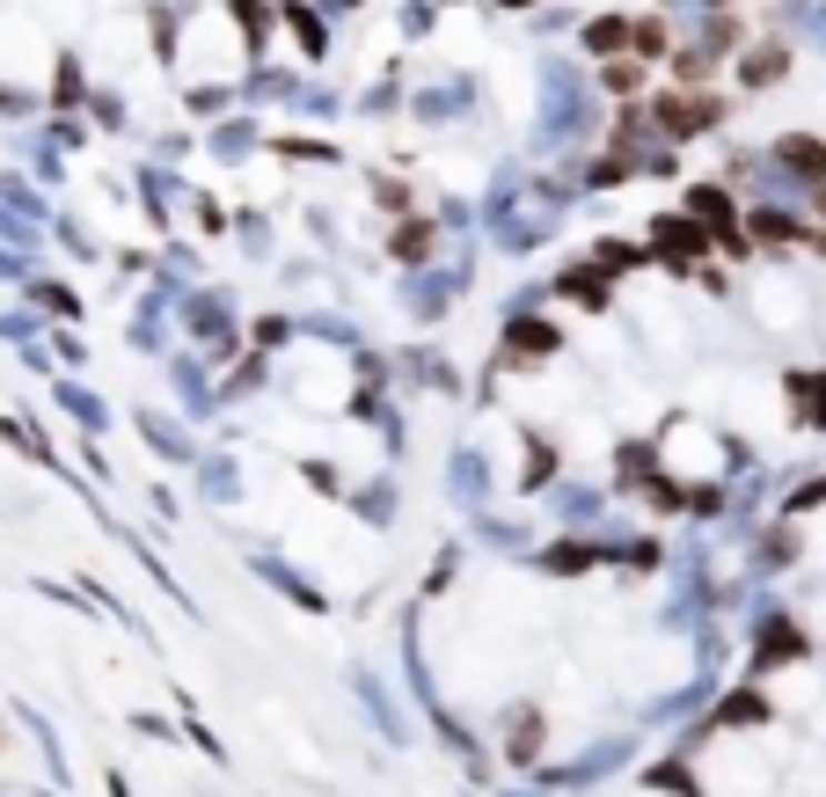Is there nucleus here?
Wrapping results in <instances>:
<instances>
[{
	"instance_id": "1",
	"label": "nucleus",
	"mask_w": 826,
	"mask_h": 797,
	"mask_svg": "<svg viewBox=\"0 0 826 797\" xmlns=\"http://www.w3.org/2000/svg\"><path fill=\"white\" fill-rule=\"evenodd\" d=\"M651 110H658V124H666V132H703V124L717 118V103H709V95H703V103H687V95H658Z\"/></svg>"
},
{
	"instance_id": "2",
	"label": "nucleus",
	"mask_w": 826,
	"mask_h": 797,
	"mask_svg": "<svg viewBox=\"0 0 826 797\" xmlns=\"http://www.w3.org/2000/svg\"><path fill=\"white\" fill-rule=\"evenodd\" d=\"M783 67H790V59H783V44H760V52L746 59V81H754V89H760V81H783Z\"/></svg>"
},
{
	"instance_id": "3",
	"label": "nucleus",
	"mask_w": 826,
	"mask_h": 797,
	"mask_svg": "<svg viewBox=\"0 0 826 797\" xmlns=\"http://www.w3.org/2000/svg\"><path fill=\"white\" fill-rule=\"evenodd\" d=\"M775 154H783V161H797L805 176H826V147H812V140H783Z\"/></svg>"
},
{
	"instance_id": "4",
	"label": "nucleus",
	"mask_w": 826,
	"mask_h": 797,
	"mask_svg": "<svg viewBox=\"0 0 826 797\" xmlns=\"http://www.w3.org/2000/svg\"><path fill=\"white\" fill-rule=\"evenodd\" d=\"M629 30H636V22H615V16H607V22H593V30H585V44H593V52H615Z\"/></svg>"
},
{
	"instance_id": "5",
	"label": "nucleus",
	"mask_w": 826,
	"mask_h": 797,
	"mask_svg": "<svg viewBox=\"0 0 826 797\" xmlns=\"http://www.w3.org/2000/svg\"><path fill=\"white\" fill-rule=\"evenodd\" d=\"M629 44H636L644 59H658V52H666V22H636V30H629Z\"/></svg>"
},
{
	"instance_id": "6",
	"label": "nucleus",
	"mask_w": 826,
	"mask_h": 797,
	"mask_svg": "<svg viewBox=\"0 0 826 797\" xmlns=\"http://www.w3.org/2000/svg\"><path fill=\"white\" fill-rule=\"evenodd\" d=\"M505 8H527V0H505Z\"/></svg>"
}]
</instances>
